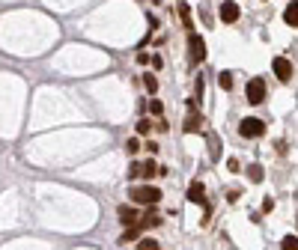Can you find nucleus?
Instances as JSON below:
<instances>
[{
    "instance_id": "3",
    "label": "nucleus",
    "mask_w": 298,
    "mask_h": 250,
    "mask_svg": "<svg viewBox=\"0 0 298 250\" xmlns=\"http://www.w3.org/2000/svg\"><path fill=\"white\" fill-rule=\"evenodd\" d=\"M263 98H266V81L263 78L248 81V101L250 104H263Z\"/></svg>"
},
{
    "instance_id": "12",
    "label": "nucleus",
    "mask_w": 298,
    "mask_h": 250,
    "mask_svg": "<svg viewBox=\"0 0 298 250\" xmlns=\"http://www.w3.org/2000/svg\"><path fill=\"white\" fill-rule=\"evenodd\" d=\"M158 224H161V214H158L155 208H149V211L143 214V221H140V227H143V229H146V227H158Z\"/></svg>"
},
{
    "instance_id": "5",
    "label": "nucleus",
    "mask_w": 298,
    "mask_h": 250,
    "mask_svg": "<svg viewBox=\"0 0 298 250\" xmlns=\"http://www.w3.org/2000/svg\"><path fill=\"white\" fill-rule=\"evenodd\" d=\"M188 48H191V60H194V63H203V60H206V42H203V36L191 33V36H188Z\"/></svg>"
},
{
    "instance_id": "23",
    "label": "nucleus",
    "mask_w": 298,
    "mask_h": 250,
    "mask_svg": "<svg viewBox=\"0 0 298 250\" xmlns=\"http://www.w3.org/2000/svg\"><path fill=\"white\" fill-rule=\"evenodd\" d=\"M137 176H140V164H137V161H134V164H131V167H128V179H137Z\"/></svg>"
},
{
    "instance_id": "11",
    "label": "nucleus",
    "mask_w": 298,
    "mask_h": 250,
    "mask_svg": "<svg viewBox=\"0 0 298 250\" xmlns=\"http://www.w3.org/2000/svg\"><path fill=\"white\" fill-rule=\"evenodd\" d=\"M182 128H185V134L200 131V128H203V116H200V114H191L188 119H185V125H182Z\"/></svg>"
},
{
    "instance_id": "26",
    "label": "nucleus",
    "mask_w": 298,
    "mask_h": 250,
    "mask_svg": "<svg viewBox=\"0 0 298 250\" xmlns=\"http://www.w3.org/2000/svg\"><path fill=\"white\" fill-rule=\"evenodd\" d=\"M227 167H230L233 173H239V161H236V158H230V161H227Z\"/></svg>"
},
{
    "instance_id": "17",
    "label": "nucleus",
    "mask_w": 298,
    "mask_h": 250,
    "mask_svg": "<svg viewBox=\"0 0 298 250\" xmlns=\"http://www.w3.org/2000/svg\"><path fill=\"white\" fill-rule=\"evenodd\" d=\"M137 250H161V247H158V241H152V238H140V241H137Z\"/></svg>"
},
{
    "instance_id": "1",
    "label": "nucleus",
    "mask_w": 298,
    "mask_h": 250,
    "mask_svg": "<svg viewBox=\"0 0 298 250\" xmlns=\"http://www.w3.org/2000/svg\"><path fill=\"white\" fill-rule=\"evenodd\" d=\"M131 200L143 203V205H158L161 203V191L155 185H140V188H131Z\"/></svg>"
},
{
    "instance_id": "21",
    "label": "nucleus",
    "mask_w": 298,
    "mask_h": 250,
    "mask_svg": "<svg viewBox=\"0 0 298 250\" xmlns=\"http://www.w3.org/2000/svg\"><path fill=\"white\" fill-rule=\"evenodd\" d=\"M149 128H152V122H149V119H140L137 122V134H149Z\"/></svg>"
},
{
    "instance_id": "24",
    "label": "nucleus",
    "mask_w": 298,
    "mask_h": 250,
    "mask_svg": "<svg viewBox=\"0 0 298 250\" xmlns=\"http://www.w3.org/2000/svg\"><path fill=\"white\" fill-rule=\"evenodd\" d=\"M272 208H274V200H272V197H266V200H263V211H272Z\"/></svg>"
},
{
    "instance_id": "13",
    "label": "nucleus",
    "mask_w": 298,
    "mask_h": 250,
    "mask_svg": "<svg viewBox=\"0 0 298 250\" xmlns=\"http://www.w3.org/2000/svg\"><path fill=\"white\" fill-rule=\"evenodd\" d=\"M140 176H146V179L158 176V164H155V161H143V164H140Z\"/></svg>"
},
{
    "instance_id": "8",
    "label": "nucleus",
    "mask_w": 298,
    "mask_h": 250,
    "mask_svg": "<svg viewBox=\"0 0 298 250\" xmlns=\"http://www.w3.org/2000/svg\"><path fill=\"white\" fill-rule=\"evenodd\" d=\"M188 200L206 205V188H203V182H191V185H188Z\"/></svg>"
},
{
    "instance_id": "14",
    "label": "nucleus",
    "mask_w": 298,
    "mask_h": 250,
    "mask_svg": "<svg viewBox=\"0 0 298 250\" xmlns=\"http://www.w3.org/2000/svg\"><path fill=\"white\" fill-rule=\"evenodd\" d=\"M248 179H250V182H263V167H259V164H250V167H248Z\"/></svg>"
},
{
    "instance_id": "6",
    "label": "nucleus",
    "mask_w": 298,
    "mask_h": 250,
    "mask_svg": "<svg viewBox=\"0 0 298 250\" xmlns=\"http://www.w3.org/2000/svg\"><path fill=\"white\" fill-rule=\"evenodd\" d=\"M239 15H242V9H239L236 0H227V3H221V21H224V24H236Z\"/></svg>"
},
{
    "instance_id": "2",
    "label": "nucleus",
    "mask_w": 298,
    "mask_h": 250,
    "mask_svg": "<svg viewBox=\"0 0 298 250\" xmlns=\"http://www.w3.org/2000/svg\"><path fill=\"white\" fill-rule=\"evenodd\" d=\"M239 134L242 137H263L266 134V122L256 119V116H248V119L239 122Z\"/></svg>"
},
{
    "instance_id": "20",
    "label": "nucleus",
    "mask_w": 298,
    "mask_h": 250,
    "mask_svg": "<svg viewBox=\"0 0 298 250\" xmlns=\"http://www.w3.org/2000/svg\"><path fill=\"white\" fill-rule=\"evenodd\" d=\"M137 149H140V143H137V137H131V140H125V152H128V155H134Z\"/></svg>"
},
{
    "instance_id": "15",
    "label": "nucleus",
    "mask_w": 298,
    "mask_h": 250,
    "mask_svg": "<svg viewBox=\"0 0 298 250\" xmlns=\"http://www.w3.org/2000/svg\"><path fill=\"white\" fill-rule=\"evenodd\" d=\"M143 87H146V92H155V90H158V78L146 71V75H143Z\"/></svg>"
},
{
    "instance_id": "16",
    "label": "nucleus",
    "mask_w": 298,
    "mask_h": 250,
    "mask_svg": "<svg viewBox=\"0 0 298 250\" xmlns=\"http://www.w3.org/2000/svg\"><path fill=\"white\" fill-rule=\"evenodd\" d=\"M218 84H221V90H233V75H230V71H221Z\"/></svg>"
},
{
    "instance_id": "9",
    "label": "nucleus",
    "mask_w": 298,
    "mask_h": 250,
    "mask_svg": "<svg viewBox=\"0 0 298 250\" xmlns=\"http://www.w3.org/2000/svg\"><path fill=\"white\" fill-rule=\"evenodd\" d=\"M283 21H286L289 27H298V0H292V3L283 9Z\"/></svg>"
},
{
    "instance_id": "7",
    "label": "nucleus",
    "mask_w": 298,
    "mask_h": 250,
    "mask_svg": "<svg viewBox=\"0 0 298 250\" xmlns=\"http://www.w3.org/2000/svg\"><path fill=\"white\" fill-rule=\"evenodd\" d=\"M117 218H120L123 227H134L137 224V211H134V205H120L117 208Z\"/></svg>"
},
{
    "instance_id": "18",
    "label": "nucleus",
    "mask_w": 298,
    "mask_h": 250,
    "mask_svg": "<svg viewBox=\"0 0 298 250\" xmlns=\"http://www.w3.org/2000/svg\"><path fill=\"white\" fill-rule=\"evenodd\" d=\"M280 247H283V250H298V235H286V238L280 241Z\"/></svg>"
},
{
    "instance_id": "10",
    "label": "nucleus",
    "mask_w": 298,
    "mask_h": 250,
    "mask_svg": "<svg viewBox=\"0 0 298 250\" xmlns=\"http://www.w3.org/2000/svg\"><path fill=\"white\" fill-rule=\"evenodd\" d=\"M140 232H143V227H140V224H134V227H125V232L120 235V244L125 247V241H137V238H140Z\"/></svg>"
},
{
    "instance_id": "25",
    "label": "nucleus",
    "mask_w": 298,
    "mask_h": 250,
    "mask_svg": "<svg viewBox=\"0 0 298 250\" xmlns=\"http://www.w3.org/2000/svg\"><path fill=\"white\" fill-rule=\"evenodd\" d=\"M137 63H140V66H146V63H149V54H143V51H140V54H137Z\"/></svg>"
},
{
    "instance_id": "4",
    "label": "nucleus",
    "mask_w": 298,
    "mask_h": 250,
    "mask_svg": "<svg viewBox=\"0 0 298 250\" xmlns=\"http://www.w3.org/2000/svg\"><path fill=\"white\" fill-rule=\"evenodd\" d=\"M272 68H274V75H277V81H292V63L286 60V57H274L272 60Z\"/></svg>"
},
{
    "instance_id": "19",
    "label": "nucleus",
    "mask_w": 298,
    "mask_h": 250,
    "mask_svg": "<svg viewBox=\"0 0 298 250\" xmlns=\"http://www.w3.org/2000/svg\"><path fill=\"white\" fill-rule=\"evenodd\" d=\"M179 15H182L185 27H191V9H188V3H179Z\"/></svg>"
},
{
    "instance_id": "22",
    "label": "nucleus",
    "mask_w": 298,
    "mask_h": 250,
    "mask_svg": "<svg viewBox=\"0 0 298 250\" xmlns=\"http://www.w3.org/2000/svg\"><path fill=\"white\" fill-rule=\"evenodd\" d=\"M149 111H152L155 116H161V111H164V107H161V101H149Z\"/></svg>"
}]
</instances>
